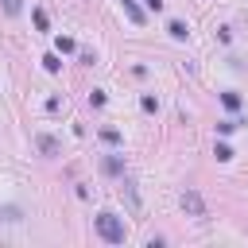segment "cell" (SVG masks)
<instances>
[{"mask_svg": "<svg viewBox=\"0 0 248 248\" xmlns=\"http://www.w3.org/2000/svg\"><path fill=\"white\" fill-rule=\"evenodd\" d=\"M97 232H101L105 244H124L128 240V229L116 213H97Z\"/></svg>", "mask_w": 248, "mask_h": 248, "instance_id": "cell-1", "label": "cell"}, {"mask_svg": "<svg viewBox=\"0 0 248 248\" xmlns=\"http://www.w3.org/2000/svg\"><path fill=\"white\" fill-rule=\"evenodd\" d=\"M182 209H186V213H194V217H205V202H202L194 190H186V194H182Z\"/></svg>", "mask_w": 248, "mask_h": 248, "instance_id": "cell-2", "label": "cell"}, {"mask_svg": "<svg viewBox=\"0 0 248 248\" xmlns=\"http://www.w3.org/2000/svg\"><path fill=\"white\" fill-rule=\"evenodd\" d=\"M167 31H170V39H178V43H182V39H186V35H190V31H186V23H182V19H170V23H167Z\"/></svg>", "mask_w": 248, "mask_h": 248, "instance_id": "cell-3", "label": "cell"}, {"mask_svg": "<svg viewBox=\"0 0 248 248\" xmlns=\"http://www.w3.org/2000/svg\"><path fill=\"white\" fill-rule=\"evenodd\" d=\"M0 221H23V209L19 205H0Z\"/></svg>", "mask_w": 248, "mask_h": 248, "instance_id": "cell-4", "label": "cell"}, {"mask_svg": "<svg viewBox=\"0 0 248 248\" xmlns=\"http://www.w3.org/2000/svg\"><path fill=\"white\" fill-rule=\"evenodd\" d=\"M120 4H124V12H128V19H132V23H143V12L136 8V0H120Z\"/></svg>", "mask_w": 248, "mask_h": 248, "instance_id": "cell-5", "label": "cell"}, {"mask_svg": "<svg viewBox=\"0 0 248 248\" xmlns=\"http://www.w3.org/2000/svg\"><path fill=\"white\" fill-rule=\"evenodd\" d=\"M35 143H39V147H43V151H46V155H58V143H54V140H50V136H39V140H35Z\"/></svg>", "mask_w": 248, "mask_h": 248, "instance_id": "cell-6", "label": "cell"}, {"mask_svg": "<svg viewBox=\"0 0 248 248\" xmlns=\"http://www.w3.org/2000/svg\"><path fill=\"white\" fill-rule=\"evenodd\" d=\"M54 46H58V54H70V50H78V43H74V39H66V35H62Z\"/></svg>", "mask_w": 248, "mask_h": 248, "instance_id": "cell-7", "label": "cell"}, {"mask_svg": "<svg viewBox=\"0 0 248 248\" xmlns=\"http://www.w3.org/2000/svg\"><path fill=\"white\" fill-rule=\"evenodd\" d=\"M221 101H225V108H232V112L240 108V93H221Z\"/></svg>", "mask_w": 248, "mask_h": 248, "instance_id": "cell-8", "label": "cell"}, {"mask_svg": "<svg viewBox=\"0 0 248 248\" xmlns=\"http://www.w3.org/2000/svg\"><path fill=\"white\" fill-rule=\"evenodd\" d=\"M213 155H217L221 163H229V159H232V147H229V143H217V151H213Z\"/></svg>", "mask_w": 248, "mask_h": 248, "instance_id": "cell-9", "label": "cell"}, {"mask_svg": "<svg viewBox=\"0 0 248 248\" xmlns=\"http://www.w3.org/2000/svg\"><path fill=\"white\" fill-rule=\"evenodd\" d=\"M105 170H108V174H120L124 163H120V159H105Z\"/></svg>", "mask_w": 248, "mask_h": 248, "instance_id": "cell-10", "label": "cell"}, {"mask_svg": "<svg viewBox=\"0 0 248 248\" xmlns=\"http://www.w3.org/2000/svg\"><path fill=\"white\" fill-rule=\"evenodd\" d=\"M35 27H39V31H46V12H43V8H35Z\"/></svg>", "mask_w": 248, "mask_h": 248, "instance_id": "cell-11", "label": "cell"}, {"mask_svg": "<svg viewBox=\"0 0 248 248\" xmlns=\"http://www.w3.org/2000/svg\"><path fill=\"white\" fill-rule=\"evenodd\" d=\"M43 66H46V70H50V74H54V70H58V66H62V62H58V54H46V58H43Z\"/></svg>", "mask_w": 248, "mask_h": 248, "instance_id": "cell-12", "label": "cell"}, {"mask_svg": "<svg viewBox=\"0 0 248 248\" xmlns=\"http://www.w3.org/2000/svg\"><path fill=\"white\" fill-rule=\"evenodd\" d=\"M140 105H143V112H155V108H159V101H155V97H151V93H147V97H143V101H140Z\"/></svg>", "mask_w": 248, "mask_h": 248, "instance_id": "cell-13", "label": "cell"}, {"mask_svg": "<svg viewBox=\"0 0 248 248\" xmlns=\"http://www.w3.org/2000/svg\"><path fill=\"white\" fill-rule=\"evenodd\" d=\"M236 124H240V120H221V124H217V132H221V136H229Z\"/></svg>", "mask_w": 248, "mask_h": 248, "instance_id": "cell-14", "label": "cell"}, {"mask_svg": "<svg viewBox=\"0 0 248 248\" xmlns=\"http://www.w3.org/2000/svg\"><path fill=\"white\" fill-rule=\"evenodd\" d=\"M101 140H108V143H120V132H116V128H105V132H101Z\"/></svg>", "mask_w": 248, "mask_h": 248, "instance_id": "cell-15", "label": "cell"}, {"mask_svg": "<svg viewBox=\"0 0 248 248\" xmlns=\"http://www.w3.org/2000/svg\"><path fill=\"white\" fill-rule=\"evenodd\" d=\"M4 12H8V16H16V12H19V0H4Z\"/></svg>", "mask_w": 248, "mask_h": 248, "instance_id": "cell-16", "label": "cell"}, {"mask_svg": "<svg viewBox=\"0 0 248 248\" xmlns=\"http://www.w3.org/2000/svg\"><path fill=\"white\" fill-rule=\"evenodd\" d=\"M143 4H147L151 12H163V0H143Z\"/></svg>", "mask_w": 248, "mask_h": 248, "instance_id": "cell-17", "label": "cell"}]
</instances>
